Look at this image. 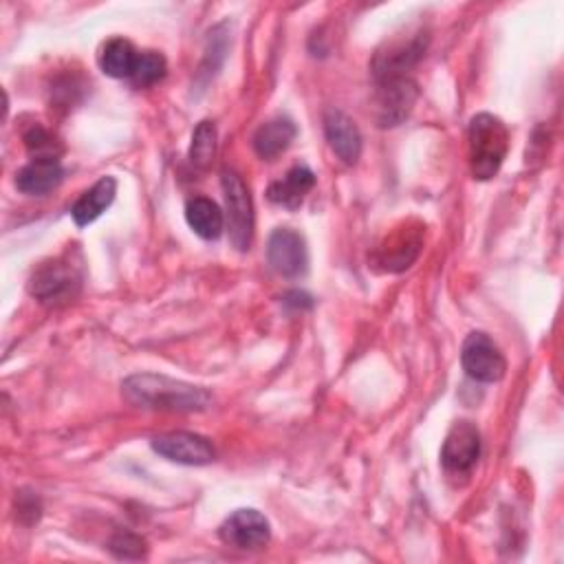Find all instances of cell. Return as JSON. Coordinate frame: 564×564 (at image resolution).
Here are the masks:
<instances>
[{"instance_id":"15","label":"cell","mask_w":564,"mask_h":564,"mask_svg":"<svg viewBox=\"0 0 564 564\" xmlns=\"http://www.w3.org/2000/svg\"><path fill=\"white\" fill-rule=\"evenodd\" d=\"M117 194V181L112 176H101L90 189H86L75 205L70 207V216L77 227H86L93 220H97L115 200Z\"/></svg>"},{"instance_id":"17","label":"cell","mask_w":564,"mask_h":564,"mask_svg":"<svg viewBox=\"0 0 564 564\" xmlns=\"http://www.w3.org/2000/svg\"><path fill=\"white\" fill-rule=\"evenodd\" d=\"M297 128L289 117H273L264 121L253 134V150L262 159H275L295 139Z\"/></svg>"},{"instance_id":"19","label":"cell","mask_w":564,"mask_h":564,"mask_svg":"<svg viewBox=\"0 0 564 564\" xmlns=\"http://www.w3.org/2000/svg\"><path fill=\"white\" fill-rule=\"evenodd\" d=\"M137 57H139V53L134 51V46L128 40L112 37L104 44V48L99 53V66L106 75L123 79V77H132Z\"/></svg>"},{"instance_id":"7","label":"cell","mask_w":564,"mask_h":564,"mask_svg":"<svg viewBox=\"0 0 564 564\" xmlns=\"http://www.w3.org/2000/svg\"><path fill=\"white\" fill-rule=\"evenodd\" d=\"M375 119L381 128L399 126L416 101V84L410 77H390L375 82Z\"/></svg>"},{"instance_id":"22","label":"cell","mask_w":564,"mask_h":564,"mask_svg":"<svg viewBox=\"0 0 564 564\" xmlns=\"http://www.w3.org/2000/svg\"><path fill=\"white\" fill-rule=\"evenodd\" d=\"M24 145L31 159H59V152H62V145L42 126H33L24 132Z\"/></svg>"},{"instance_id":"3","label":"cell","mask_w":564,"mask_h":564,"mask_svg":"<svg viewBox=\"0 0 564 564\" xmlns=\"http://www.w3.org/2000/svg\"><path fill=\"white\" fill-rule=\"evenodd\" d=\"M220 185L225 194L227 223H229V240L238 251H247L253 240V203L251 194L234 170H223Z\"/></svg>"},{"instance_id":"12","label":"cell","mask_w":564,"mask_h":564,"mask_svg":"<svg viewBox=\"0 0 564 564\" xmlns=\"http://www.w3.org/2000/svg\"><path fill=\"white\" fill-rule=\"evenodd\" d=\"M324 134L337 159H341L346 165L357 163L361 154V132L346 112L328 108L324 112Z\"/></svg>"},{"instance_id":"23","label":"cell","mask_w":564,"mask_h":564,"mask_svg":"<svg viewBox=\"0 0 564 564\" xmlns=\"http://www.w3.org/2000/svg\"><path fill=\"white\" fill-rule=\"evenodd\" d=\"M110 551L119 557H141L145 551V544L141 538L132 533H117L110 542Z\"/></svg>"},{"instance_id":"20","label":"cell","mask_w":564,"mask_h":564,"mask_svg":"<svg viewBox=\"0 0 564 564\" xmlns=\"http://www.w3.org/2000/svg\"><path fill=\"white\" fill-rule=\"evenodd\" d=\"M216 156V126L212 121H200L192 132L189 163L196 170H207Z\"/></svg>"},{"instance_id":"16","label":"cell","mask_w":564,"mask_h":564,"mask_svg":"<svg viewBox=\"0 0 564 564\" xmlns=\"http://www.w3.org/2000/svg\"><path fill=\"white\" fill-rule=\"evenodd\" d=\"M313 185H315V174L306 165H295L284 174V178L269 185L267 196L275 205L295 209L300 207L304 196L313 189Z\"/></svg>"},{"instance_id":"13","label":"cell","mask_w":564,"mask_h":564,"mask_svg":"<svg viewBox=\"0 0 564 564\" xmlns=\"http://www.w3.org/2000/svg\"><path fill=\"white\" fill-rule=\"evenodd\" d=\"M64 178L59 159H31L15 174V187L29 196H42L55 189Z\"/></svg>"},{"instance_id":"5","label":"cell","mask_w":564,"mask_h":564,"mask_svg":"<svg viewBox=\"0 0 564 564\" xmlns=\"http://www.w3.org/2000/svg\"><path fill=\"white\" fill-rule=\"evenodd\" d=\"M79 284H82V275L70 262L51 260L33 273L29 291L42 304L57 306L73 300L79 291Z\"/></svg>"},{"instance_id":"18","label":"cell","mask_w":564,"mask_h":564,"mask_svg":"<svg viewBox=\"0 0 564 564\" xmlns=\"http://www.w3.org/2000/svg\"><path fill=\"white\" fill-rule=\"evenodd\" d=\"M185 220L203 240H216L225 229V216L220 207L205 196H194L187 200Z\"/></svg>"},{"instance_id":"4","label":"cell","mask_w":564,"mask_h":564,"mask_svg":"<svg viewBox=\"0 0 564 564\" xmlns=\"http://www.w3.org/2000/svg\"><path fill=\"white\" fill-rule=\"evenodd\" d=\"M480 458V432L469 421H458L449 427L443 447L441 465L447 476L465 478L471 474Z\"/></svg>"},{"instance_id":"21","label":"cell","mask_w":564,"mask_h":564,"mask_svg":"<svg viewBox=\"0 0 564 564\" xmlns=\"http://www.w3.org/2000/svg\"><path fill=\"white\" fill-rule=\"evenodd\" d=\"M165 68H167V64H165V57H163L161 53H156V51H143V53H139V57H137V64H134V70H132V77H130V79H132L137 86H152V84H156V82L163 79Z\"/></svg>"},{"instance_id":"1","label":"cell","mask_w":564,"mask_h":564,"mask_svg":"<svg viewBox=\"0 0 564 564\" xmlns=\"http://www.w3.org/2000/svg\"><path fill=\"white\" fill-rule=\"evenodd\" d=\"M121 392L137 408L163 412H200L212 401L205 388L154 372L130 375L121 383Z\"/></svg>"},{"instance_id":"11","label":"cell","mask_w":564,"mask_h":564,"mask_svg":"<svg viewBox=\"0 0 564 564\" xmlns=\"http://www.w3.org/2000/svg\"><path fill=\"white\" fill-rule=\"evenodd\" d=\"M152 449L163 458L181 465H207L216 458L209 438L194 432H167L152 438Z\"/></svg>"},{"instance_id":"9","label":"cell","mask_w":564,"mask_h":564,"mask_svg":"<svg viewBox=\"0 0 564 564\" xmlns=\"http://www.w3.org/2000/svg\"><path fill=\"white\" fill-rule=\"evenodd\" d=\"M267 260L271 269L284 278L304 275L308 267V251L304 238L289 227L273 229L267 242Z\"/></svg>"},{"instance_id":"8","label":"cell","mask_w":564,"mask_h":564,"mask_svg":"<svg viewBox=\"0 0 564 564\" xmlns=\"http://www.w3.org/2000/svg\"><path fill=\"white\" fill-rule=\"evenodd\" d=\"M218 535L225 544L240 551L262 549L271 538L269 520L256 509H236L225 518L218 529Z\"/></svg>"},{"instance_id":"10","label":"cell","mask_w":564,"mask_h":564,"mask_svg":"<svg viewBox=\"0 0 564 564\" xmlns=\"http://www.w3.org/2000/svg\"><path fill=\"white\" fill-rule=\"evenodd\" d=\"M425 42L423 35L416 33L408 40L399 37L394 42H386L383 48H379L372 57V77L390 79V77H408V70L423 57Z\"/></svg>"},{"instance_id":"6","label":"cell","mask_w":564,"mask_h":564,"mask_svg":"<svg viewBox=\"0 0 564 564\" xmlns=\"http://www.w3.org/2000/svg\"><path fill=\"white\" fill-rule=\"evenodd\" d=\"M460 364L467 377L480 383L500 381L507 370V361L498 344L487 333L480 330H474L465 337L460 348Z\"/></svg>"},{"instance_id":"14","label":"cell","mask_w":564,"mask_h":564,"mask_svg":"<svg viewBox=\"0 0 564 564\" xmlns=\"http://www.w3.org/2000/svg\"><path fill=\"white\" fill-rule=\"evenodd\" d=\"M421 249V227L410 229L408 225L392 234L379 249L377 260L386 271H403L408 269Z\"/></svg>"},{"instance_id":"2","label":"cell","mask_w":564,"mask_h":564,"mask_svg":"<svg viewBox=\"0 0 564 564\" xmlns=\"http://www.w3.org/2000/svg\"><path fill=\"white\" fill-rule=\"evenodd\" d=\"M509 152V130L491 112H478L467 128V156L474 178L489 181L498 174Z\"/></svg>"}]
</instances>
